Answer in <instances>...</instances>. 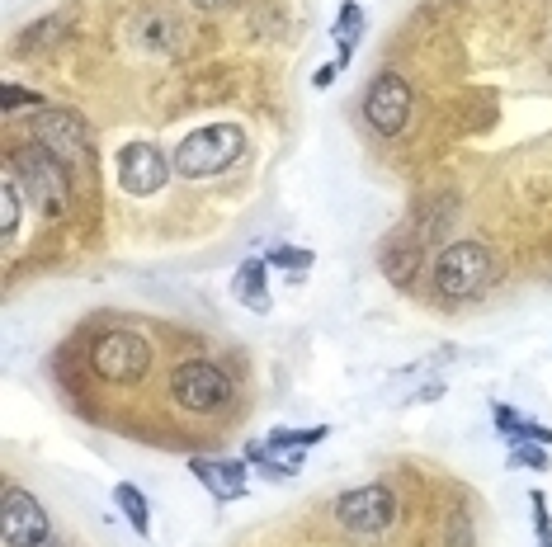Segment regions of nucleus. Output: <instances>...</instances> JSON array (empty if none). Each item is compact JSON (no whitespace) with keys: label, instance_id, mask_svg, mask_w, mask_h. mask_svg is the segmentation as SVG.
<instances>
[{"label":"nucleus","instance_id":"obj_1","mask_svg":"<svg viewBox=\"0 0 552 547\" xmlns=\"http://www.w3.org/2000/svg\"><path fill=\"white\" fill-rule=\"evenodd\" d=\"M491 283H496V255L482 241H453L435 255V288L449 302L482 298Z\"/></svg>","mask_w":552,"mask_h":547},{"label":"nucleus","instance_id":"obj_2","mask_svg":"<svg viewBox=\"0 0 552 547\" xmlns=\"http://www.w3.org/2000/svg\"><path fill=\"white\" fill-rule=\"evenodd\" d=\"M241 156H246V133L236 123H208V128L184 137L170 161L184 180H208V175H222L227 166H236Z\"/></svg>","mask_w":552,"mask_h":547},{"label":"nucleus","instance_id":"obj_3","mask_svg":"<svg viewBox=\"0 0 552 547\" xmlns=\"http://www.w3.org/2000/svg\"><path fill=\"white\" fill-rule=\"evenodd\" d=\"M10 175L19 180V189H24V199H38L43 203V213L48 217H62L71 208V170L57 161V156H48L43 147H24L10 156Z\"/></svg>","mask_w":552,"mask_h":547},{"label":"nucleus","instance_id":"obj_4","mask_svg":"<svg viewBox=\"0 0 552 547\" xmlns=\"http://www.w3.org/2000/svg\"><path fill=\"white\" fill-rule=\"evenodd\" d=\"M90 368H95V378L114 382V387H133L151 368V340L137 331H104L90 345Z\"/></svg>","mask_w":552,"mask_h":547},{"label":"nucleus","instance_id":"obj_5","mask_svg":"<svg viewBox=\"0 0 552 547\" xmlns=\"http://www.w3.org/2000/svg\"><path fill=\"white\" fill-rule=\"evenodd\" d=\"M170 397L189 415H213L232 397V378L218 364H208V359H184L170 373Z\"/></svg>","mask_w":552,"mask_h":547},{"label":"nucleus","instance_id":"obj_6","mask_svg":"<svg viewBox=\"0 0 552 547\" xmlns=\"http://www.w3.org/2000/svg\"><path fill=\"white\" fill-rule=\"evenodd\" d=\"M29 133H34V147H43L48 156H57L67 170L90 161V128H85V118L71 114V109H52V104H43V109L29 118Z\"/></svg>","mask_w":552,"mask_h":547},{"label":"nucleus","instance_id":"obj_7","mask_svg":"<svg viewBox=\"0 0 552 547\" xmlns=\"http://www.w3.org/2000/svg\"><path fill=\"white\" fill-rule=\"evenodd\" d=\"M335 519H340V529L359 533V538H378V533L392 529V519H397V496H392V486H359V491H345L340 505H335Z\"/></svg>","mask_w":552,"mask_h":547},{"label":"nucleus","instance_id":"obj_8","mask_svg":"<svg viewBox=\"0 0 552 547\" xmlns=\"http://www.w3.org/2000/svg\"><path fill=\"white\" fill-rule=\"evenodd\" d=\"M0 533H5V547H38L52 538L48 510L38 505L34 491L24 486H5V500H0Z\"/></svg>","mask_w":552,"mask_h":547},{"label":"nucleus","instance_id":"obj_9","mask_svg":"<svg viewBox=\"0 0 552 547\" xmlns=\"http://www.w3.org/2000/svg\"><path fill=\"white\" fill-rule=\"evenodd\" d=\"M364 118L378 137H397L411 123V85L397 71H383L378 81L364 90Z\"/></svg>","mask_w":552,"mask_h":547},{"label":"nucleus","instance_id":"obj_10","mask_svg":"<svg viewBox=\"0 0 552 547\" xmlns=\"http://www.w3.org/2000/svg\"><path fill=\"white\" fill-rule=\"evenodd\" d=\"M170 170H175V161H166L161 147H151V142H133V147L118 151V184H123V194H133V199L161 194L170 180Z\"/></svg>","mask_w":552,"mask_h":547},{"label":"nucleus","instance_id":"obj_11","mask_svg":"<svg viewBox=\"0 0 552 547\" xmlns=\"http://www.w3.org/2000/svg\"><path fill=\"white\" fill-rule=\"evenodd\" d=\"M128 43H133L137 52H151V57H175V52L189 43V29L180 24V15L151 5V10H137V15L128 19Z\"/></svg>","mask_w":552,"mask_h":547},{"label":"nucleus","instance_id":"obj_12","mask_svg":"<svg viewBox=\"0 0 552 547\" xmlns=\"http://www.w3.org/2000/svg\"><path fill=\"white\" fill-rule=\"evenodd\" d=\"M189 472L208 486V496L213 500H241L246 496V463H232V458H194Z\"/></svg>","mask_w":552,"mask_h":547},{"label":"nucleus","instance_id":"obj_13","mask_svg":"<svg viewBox=\"0 0 552 547\" xmlns=\"http://www.w3.org/2000/svg\"><path fill=\"white\" fill-rule=\"evenodd\" d=\"M265 260H246V265L236 269V283L232 293L241 307H251V312H269V274H265Z\"/></svg>","mask_w":552,"mask_h":547},{"label":"nucleus","instance_id":"obj_14","mask_svg":"<svg viewBox=\"0 0 552 547\" xmlns=\"http://www.w3.org/2000/svg\"><path fill=\"white\" fill-rule=\"evenodd\" d=\"M114 505L123 510V519L133 524L137 538H151V510H147V496L137 491L133 481H118V486H114Z\"/></svg>","mask_w":552,"mask_h":547},{"label":"nucleus","instance_id":"obj_15","mask_svg":"<svg viewBox=\"0 0 552 547\" xmlns=\"http://www.w3.org/2000/svg\"><path fill=\"white\" fill-rule=\"evenodd\" d=\"M359 29H364V10L354 5V0H345L340 5V19H335V43H340V57H335V67L345 71L354 57V43H359Z\"/></svg>","mask_w":552,"mask_h":547},{"label":"nucleus","instance_id":"obj_16","mask_svg":"<svg viewBox=\"0 0 552 547\" xmlns=\"http://www.w3.org/2000/svg\"><path fill=\"white\" fill-rule=\"evenodd\" d=\"M19 199H24V189H19V180L5 170V184H0V236L19 232Z\"/></svg>","mask_w":552,"mask_h":547},{"label":"nucleus","instance_id":"obj_17","mask_svg":"<svg viewBox=\"0 0 552 547\" xmlns=\"http://www.w3.org/2000/svg\"><path fill=\"white\" fill-rule=\"evenodd\" d=\"M265 265L293 269V279H298V274H307V269L317 265V255H312V250H302V246H274V250L265 255Z\"/></svg>","mask_w":552,"mask_h":547},{"label":"nucleus","instance_id":"obj_18","mask_svg":"<svg viewBox=\"0 0 552 547\" xmlns=\"http://www.w3.org/2000/svg\"><path fill=\"white\" fill-rule=\"evenodd\" d=\"M543 448L548 444H529V439H524V444H515V453H510V467H529V472H548V453H543Z\"/></svg>","mask_w":552,"mask_h":547},{"label":"nucleus","instance_id":"obj_19","mask_svg":"<svg viewBox=\"0 0 552 547\" xmlns=\"http://www.w3.org/2000/svg\"><path fill=\"white\" fill-rule=\"evenodd\" d=\"M326 439V425H312V430H274L269 444H288V448H312Z\"/></svg>","mask_w":552,"mask_h":547},{"label":"nucleus","instance_id":"obj_20","mask_svg":"<svg viewBox=\"0 0 552 547\" xmlns=\"http://www.w3.org/2000/svg\"><path fill=\"white\" fill-rule=\"evenodd\" d=\"M0 104H5V118L19 114V109H43V100L29 95V90H19V85H5V90H0Z\"/></svg>","mask_w":552,"mask_h":547},{"label":"nucleus","instance_id":"obj_21","mask_svg":"<svg viewBox=\"0 0 552 547\" xmlns=\"http://www.w3.org/2000/svg\"><path fill=\"white\" fill-rule=\"evenodd\" d=\"M62 29H67L62 19H48V24H38V29H29V34H24V48H34V43H48V38H57Z\"/></svg>","mask_w":552,"mask_h":547},{"label":"nucleus","instance_id":"obj_22","mask_svg":"<svg viewBox=\"0 0 552 547\" xmlns=\"http://www.w3.org/2000/svg\"><path fill=\"white\" fill-rule=\"evenodd\" d=\"M335 71H340V67H321V71H317V85H331V81H335Z\"/></svg>","mask_w":552,"mask_h":547},{"label":"nucleus","instance_id":"obj_23","mask_svg":"<svg viewBox=\"0 0 552 547\" xmlns=\"http://www.w3.org/2000/svg\"><path fill=\"white\" fill-rule=\"evenodd\" d=\"M194 5H199V10H222L227 0H194Z\"/></svg>","mask_w":552,"mask_h":547},{"label":"nucleus","instance_id":"obj_24","mask_svg":"<svg viewBox=\"0 0 552 547\" xmlns=\"http://www.w3.org/2000/svg\"><path fill=\"white\" fill-rule=\"evenodd\" d=\"M38 547H62V543H57V538H48V543H38Z\"/></svg>","mask_w":552,"mask_h":547},{"label":"nucleus","instance_id":"obj_25","mask_svg":"<svg viewBox=\"0 0 552 547\" xmlns=\"http://www.w3.org/2000/svg\"><path fill=\"white\" fill-rule=\"evenodd\" d=\"M543 547H552V543H543Z\"/></svg>","mask_w":552,"mask_h":547}]
</instances>
